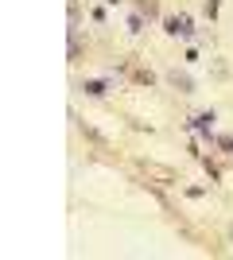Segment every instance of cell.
Segmentation results:
<instances>
[{"label": "cell", "mask_w": 233, "mask_h": 260, "mask_svg": "<svg viewBox=\"0 0 233 260\" xmlns=\"http://www.w3.org/2000/svg\"><path fill=\"white\" fill-rule=\"evenodd\" d=\"M167 82H171L179 93H194V82H190L187 74H179V70H171V74H167Z\"/></svg>", "instance_id": "obj_1"}, {"label": "cell", "mask_w": 233, "mask_h": 260, "mask_svg": "<svg viewBox=\"0 0 233 260\" xmlns=\"http://www.w3.org/2000/svg\"><path fill=\"white\" fill-rule=\"evenodd\" d=\"M82 89H86V93H93V98H97V93H105V86H101V82H86Z\"/></svg>", "instance_id": "obj_2"}]
</instances>
